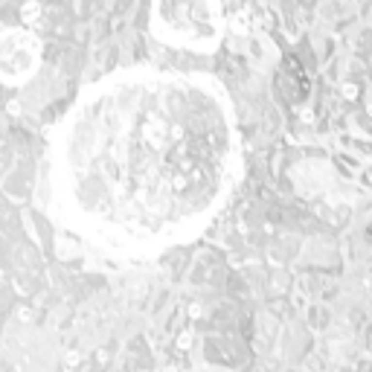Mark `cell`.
Here are the masks:
<instances>
[{"mask_svg": "<svg viewBox=\"0 0 372 372\" xmlns=\"http://www.w3.org/2000/svg\"><path fill=\"white\" fill-rule=\"evenodd\" d=\"M41 64V44L29 29H0V81L23 84Z\"/></svg>", "mask_w": 372, "mask_h": 372, "instance_id": "3", "label": "cell"}, {"mask_svg": "<svg viewBox=\"0 0 372 372\" xmlns=\"http://www.w3.org/2000/svg\"><path fill=\"white\" fill-rule=\"evenodd\" d=\"M151 32L180 49H215L224 32L221 0H151Z\"/></svg>", "mask_w": 372, "mask_h": 372, "instance_id": "2", "label": "cell"}, {"mask_svg": "<svg viewBox=\"0 0 372 372\" xmlns=\"http://www.w3.org/2000/svg\"><path fill=\"white\" fill-rule=\"evenodd\" d=\"M242 175L227 90L207 73L131 67L87 84L47 146L58 221L113 256L195 239Z\"/></svg>", "mask_w": 372, "mask_h": 372, "instance_id": "1", "label": "cell"}]
</instances>
